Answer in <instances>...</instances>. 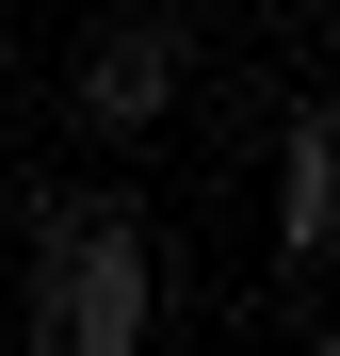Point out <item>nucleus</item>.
Wrapping results in <instances>:
<instances>
[{
  "mask_svg": "<svg viewBox=\"0 0 340 356\" xmlns=\"http://www.w3.org/2000/svg\"><path fill=\"white\" fill-rule=\"evenodd\" d=\"M146 324H162V259H146V227L81 195V211L33 243V340H49V356H146Z\"/></svg>",
  "mask_w": 340,
  "mask_h": 356,
  "instance_id": "obj_1",
  "label": "nucleus"
},
{
  "mask_svg": "<svg viewBox=\"0 0 340 356\" xmlns=\"http://www.w3.org/2000/svg\"><path fill=\"white\" fill-rule=\"evenodd\" d=\"M162 113H179V33H162V17H113L81 49V130L130 146V130H162Z\"/></svg>",
  "mask_w": 340,
  "mask_h": 356,
  "instance_id": "obj_2",
  "label": "nucleus"
},
{
  "mask_svg": "<svg viewBox=\"0 0 340 356\" xmlns=\"http://www.w3.org/2000/svg\"><path fill=\"white\" fill-rule=\"evenodd\" d=\"M324 243H340V130L292 113V162H275V259L324 275Z\"/></svg>",
  "mask_w": 340,
  "mask_h": 356,
  "instance_id": "obj_3",
  "label": "nucleus"
}]
</instances>
